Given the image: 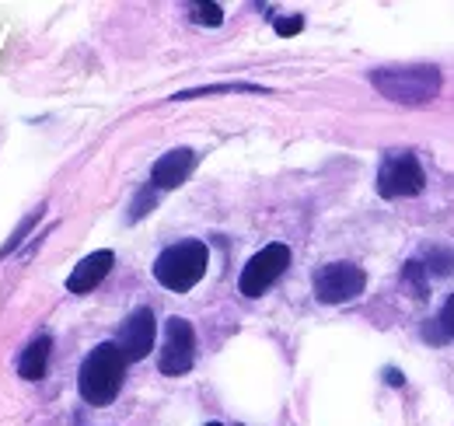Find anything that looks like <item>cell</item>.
I'll list each match as a JSON object with an SVG mask.
<instances>
[{
    "instance_id": "cell-1",
    "label": "cell",
    "mask_w": 454,
    "mask_h": 426,
    "mask_svg": "<svg viewBox=\"0 0 454 426\" xmlns=\"http://www.w3.org/2000/svg\"><path fill=\"white\" fill-rule=\"evenodd\" d=\"M371 84L398 105H427L441 95V66L434 63H398V66H378L371 70Z\"/></svg>"
},
{
    "instance_id": "cell-2",
    "label": "cell",
    "mask_w": 454,
    "mask_h": 426,
    "mask_svg": "<svg viewBox=\"0 0 454 426\" xmlns=\"http://www.w3.org/2000/svg\"><path fill=\"white\" fill-rule=\"evenodd\" d=\"M122 377H126V357L119 350V343H98L77 374V388H81V399L88 406H109L119 388H122Z\"/></svg>"
},
{
    "instance_id": "cell-3",
    "label": "cell",
    "mask_w": 454,
    "mask_h": 426,
    "mask_svg": "<svg viewBox=\"0 0 454 426\" xmlns=\"http://www.w3.org/2000/svg\"><path fill=\"white\" fill-rule=\"evenodd\" d=\"M207 266H210V248H207V244L178 242L158 255L154 276H158L161 287H168L175 294H185V290H192V287L203 280Z\"/></svg>"
},
{
    "instance_id": "cell-4",
    "label": "cell",
    "mask_w": 454,
    "mask_h": 426,
    "mask_svg": "<svg viewBox=\"0 0 454 426\" xmlns=\"http://www.w3.org/2000/svg\"><path fill=\"white\" fill-rule=\"evenodd\" d=\"M286 266H290V248L280 242L266 244L262 252H255V255L245 262L241 280H238V290H241L245 298H262V294L284 276Z\"/></svg>"
},
{
    "instance_id": "cell-5",
    "label": "cell",
    "mask_w": 454,
    "mask_h": 426,
    "mask_svg": "<svg viewBox=\"0 0 454 426\" xmlns=\"http://www.w3.org/2000/svg\"><path fill=\"white\" fill-rule=\"evenodd\" d=\"M364 287H367V276L353 262H329L315 273V298L322 305H346V301L360 298Z\"/></svg>"
},
{
    "instance_id": "cell-6",
    "label": "cell",
    "mask_w": 454,
    "mask_h": 426,
    "mask_svg": "<svg viewBox=\"0 0 454 426\" xmlns=\"http://www.w3.org/2000/svg\"><path fill=\"white\" fill-rule=\"evenodd\" d=\"M427 185V175L416 161V154H388V161L378 172V192L385 199H402V196H419Z\"/></svg>"
},
{
    "instance_id": "cell-7",
    "label": "cell",
    "mask_w": 454,
    "mask_h": 426,
    "mask_svg": "<svg viewBox=\"0 0 454 426\" xmlns=\"http://www.w3.org/2000/svg\"><path fill=\"white\" fill-rule=\"evenodd\" d=\"M196 360V332L185 318H168L165 321V346H161V357H158V370L168 374V377H178L185 374Z\"/></svg>"
},
{
    "instance_id": "cell-8",
    "label": "cell",
    "mask_w": 454,
    "mask_h": 426,
    "mask_svg": "<svg viewBox=\"0 0 454 426\" xmlns=\"http://www.w3.org/2000/svg\"><path fill=\"white\" fill-rule=\"evenodd\" d=\"M154 336H158L154 311H151V307H137V311L122 321V329H119V350H122L126 364L144 360V357L154 350Z\"/></svg>"
},
{
    "instance_id": "cell-9",
    "label": "cell",
    "mask_w": 454,
    "mask_h": 426,
    "mask_svg": "<svg viewBox=\"0 0 454 426\" xmlns=\"http://www.w3.org/2000/svg\"><path fill=\"white\" fill-rule=\"evenodd\" d=\"M113 262H115V255L109 252V248L84 255V259L74 266V273L67 276V290H70V294H91V290L109 276Z\"/></svg>"
},
{
    "instance_id": "cell-10",
    "label": "cell",
    "mask_w": 454,
    "mask_h": 426,
    "mask_svg": "<svg viewBox=\"0 0 454 426\" xmlns=\"http://www.w3.org/2000/svg\"><path fill=\"white\" fill-rule=\"evenodd\" d=\"M196 168V154L189 147H175L168 151L154 168H151V185L161 192V189H178V185L189 179V172Z\"/></svg>"
},
{
    "instance_id": "cell-11",
    "label": "cell",
    "mask_w": 454,
    "mask_h": 426,
    "mask_svg": "<svg viewBox=\"0 0 454 426\" xmlns=\"http://www.w3.org/2000/svg\"><path fill=\"white\" fill-rule=\"evenodd\" d=\"M50 350H53V339H50V336H39L35 343H28V350H25L21 360H18V374H21L25 381H39V377H46Z\"/></svg>"
},
{
    "instance_id": "cell-12",
    "label": "cell",
    "mask_w": 454,
    "mask_h": 426,
    "mask_svg": "<svg viewBox=\"0 0 454 426\" xmlns=\"http://www.w3.org/2000/svg\"><path fill=\"white\" fill-rule=\"evenodd\" d=\"M238 91H248V95H266V88H262V84L227 81V84H203V88H189V91H178V95H171V102H192V98H210V95H238Z\"/></svg>"
},
{
    "instance_id": "cell-13",
    "label": "cell",
    "mask_w": 454,
    "mask_h": 426,
    "mask_svg": "<svg viewBox=\"0 0 454 426\" xmlns=\"http://www.w3.org/2000/svg\"><path fill=\"white\" fill-rule=\"evenodd\" d=\"M43 213H46V206H35V210H32V213H28V217H25V221L14 228V235H11V238L4 242V248H0V259H7L11 252H18V248H21V242L28 238V231H32V228L43 221Z\"/></svg>"
},
{
    "instance_id": "cell-14",
    "label": "cell",
    "mask_w": 454,
    "mask_h": 426,
    "mask_svg": "<svg viewBox=\"0 0 454 426\" xmlns=\"http://www.w3.org/2000/svg\"><path fill=\"white\" fill-rule=\"evenodd\" d=\"M158 206V189L154 185H144L140 192H137V199H133V206H129V224H137V221H144L151 210Z\"/></svg>"
},
{
    "instance_id": "cell-15",
    "label": "cell",
    "mask_w": 454,
    "mask_h": 426,
    "mask_svg": "<svg viewBox=\"0 0 454 426\" xmlns=\"http://www.w3.org/2000/svg\"><path fill=\"white\" fill-rule=\"evenodd\" d=\"M423 269H427L423 262H405V269H402V280H405V287H412L416 298H427L430 294V283H427V273Z\"/></svg>"
},
{
    "instance_id": "cell-16",
    "label": "cell",
    "mask_w": 454,
    "mask_h": 426,
    "mask_svg": "<svg viewBox=\"0 0 454 426\" xmlns=\"http://www.w3.org/2000/svg\"><path fill=\"white\" fill-rule=\"evenodd\" d=\"M427 262H430L427 269H430V273H437V276H451L454 273V252L451 248H444V244L430 248V252H427Z\"/></svg>"
},
{
    "instance_id": "cell-17",
    "label": "cell",
    "mask_w": 454,
    "mask_h": 426,
    "mask_svg": "<svg viewBox=\"0 0 454 426\" xmlns=\"http://www.w3.org/2000/svg\"><path fill=\"white\" fill-rule=\"evenodd\" d=\"M189 14H192L196 25H210V28H217L224 21V7L221 4H189Z\"/></svg>"
},
{
    "instance_id": "cell-18",
    "label": "cell",
    "mask_w": 454,
    "mask_h": 426,
    "mask_svg": "<svg viewBox=\"0 0 454 426\" xmlns=\"http://www.w3.org/2000/svg\"><path fill=\"white\" fill-rule=\"evenodd\" d=\"M273 28H277V35L290 39V35H297V32L304 28V18H301V14H290V18H277V21H273Z\"/></svg>"
},
{
    "instance_id": "cell-19",
    "label": "cell",
    "mask_w": 454,
    "mask_h": 426,
    "mask_svg": "<svg viewBox=\"0 0 454 426\" xmlns=\"http://www.w3.org/2000/svg\"><path fill=\"white\" fill-rule=\"evenodd\" d=\"M441 325H444L448 339H454V294L448 298V305H444V314H441Z\"/></svg>"
},
{
    "instance_id": "cell-20",
    "label": "cell",
    "mask_w": 454,
    "mask_h": 426,
    "mask_svg": "<svg viewBox=\"0 0 454 426\" xmlns=\"http://www.w3.org/2000/svg\"><path fill=\"white\" fill-rule=\"evenodd\" d=\"M423 336H427L430 343H444V339H448V332H444V325H437V329H434V321L427 325V332H423Z\"/></svg>"
},
{
    "instance_id": "cell-21",
    "label": "cell",
    "mask_w": 454,
    "mask_h": 426,
    "mask_svg": "<svg viewBox=\"0 0 454 426\" xmlns=\"http://www.w3.org/2000/svg\"><path fill=\"white\" fill-rule=\"evenodd\" d=\"M385 381H388V384H395V388H398V384H402V374H398L395 367H388V370H385Z\"/></svg>"
},
{
    "instance_id": "cell-22",
    "label": "cell",
    "mask_w": 454,
    "mask_h": 426,
    "mask_svg": "<svg viewBox=\"0 0 454 426\" xmlns=\"http://www.w3.org/2000/svg\"><path fill=\"white\" fill-rule=\"evenodd\" d=\"M207 426H221V423H207Z\"/></svg>"
}]
</instances>
